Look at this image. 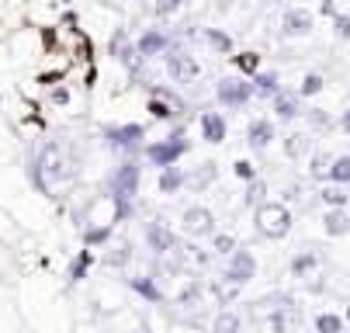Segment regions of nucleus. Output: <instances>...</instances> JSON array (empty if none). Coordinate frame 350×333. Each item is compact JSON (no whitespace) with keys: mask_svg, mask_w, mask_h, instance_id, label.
Wrapping results in <instances>:
<instances>
[{"mask_svg":"<svg viewBox=\"0 0 350 333\" xmlns=\"http://www.w3.org/2000/svg\"><path fill=\"white\" fill-rule=\"evenodd\" d=\"M254 229L264 240H281L291 229V209L284 202H264L254 209Z\"/></svg>","mask_w":350,"mask_h":333,"instance_id":"nucleus-1","label":"nucleus"},{"mask_svg":"<svg viewBox=\"0 0 350 333\" xmlns=\"http://www.w3.org/2000/svg\"><path fill=\"white\" fill-rule=\"evenodd\" d=\"M108 56H111L115 63H122L135 83L142 80V70H146V63H149V59H142L139 45L129 38V31H125V28H115V31H111V38H108Z\"/></svg>","mask_w":350,"mask_h":333,"instance_id":"nucleus-2","label":"nucleus"},{"mask_svg":"<svg viewBox=\"0 0 350 333\" xmlns=\"http://www.w3.org/2000/svg\"><path fill=\"white\" fill-rule=\"evenodd\" d=\"M187 150H191V139L184 135V129H177V132H170L167 139L142 146V157H146V163H153V167H160V170H163V167L177 163Z\"/></svg>","mask_w":350,"mask_h":333,"instance_id":"nucleus-3","label":"nucleus"},{"mask_svg":"<svg viewBox=\"0 0 350 333\" xmlns=\"http://www.w3.org/2000/svg\"><path fill=\"white\" fill-rule=\"evenodd\" d=\"M163 66H167V77L174 83H194L198 77H202V63H198V56L191 49H180V45H170V49L163 53Z\"/></svg>","mask_w":350,"mask_h":333,"instance_id":"nucleus-4","label":"nucleus"},{"mask_svg":"<svg viewBox=\"0 0 350 333\" xmlns=\"http://www.w3.org/2000/svg\"><path fill=\"white\" fill-rule=\"evenodd\" d=\"M254 80H243V77H222L219 83H215V101L222 105V108H229V111H236V108H246L250 101H254Z\"/></svg>","mask_w":350,"mask_h":333,"instance_id":"nucleus-5","label":"nucleus"},{"mask_svg":"<svg viewBox=\"0 0 350 333\" xmlns=\"http://www.w3.org/2000/svg\"><path fill=\"white\" fill-rule=\"evenodd\" d=\"M180 229H184L187 236H194V240H212V236L219 232V229H215V215H212V209H205V205L184 209Z\"/></svg>","mask_w":350,"mask_h":333,"instance_id":"nucleus-6","label":"nucleus"},{"mask_svg":"<svg viewBox=\"0 0 350 333\" xmlns=\"http://www.w3.org/2000/svg\"><path fill=\"white\" fill-rule=\"evenodd\" d=\"M139 184H142V163L139 160H125L111 174V195L115 198H135L139 195Z\"/></svg>","mask_w":350,"mask_h":333,"instance_id":"nucleus-7","label":"nucleus"},{"mask_svg":"<svg viewBox=\"0 0 350 333\" xmlns=\"http://www.w3.org/2000/svg\"><path fill=\"white\" fill-rule=\"evenodd\" d=\"M105 139L111 150H122V153H142V139H146V129L129 122V125H111L105 129Z\"/></svg>","mask_w":350,"mask_h":333,"instance_id":"nucleus-8","label":"nucleus"},{"mask_svg":"<svg viewBox=\"0 0 350 333\" xmlns=\"http://www.w3.org/2000/svg\"><path fill=\"white\" fill-rule=\"evenodd\" d=\"M226 284H246V281H254L257 278V257L250 254V250H243V247H236L232 254H229V264H226Z\"/></svg>","mask_w":350,"mask_h":333,"instance_id":"nucleus-9","label":"nucleus"},{"mask_svg":"<svg viewBox=\"0 0 350 333\" xmlns=\"http://www.w3.org/2000/svg\"><path fill=\"white\" fill-rule=\"evenodd\" d=\"M142 236H146V250L153 254V257H167L174 247H177V236H174V229L170 226H163V222H142Z\"/></svg>","mask_w":350,"mask_h":333,"instance_id":"nucleus-10","label":"nucleus"},{"mask_svg":"<svg viewBox=\"0 0 350 333\" xmlns=\"http://www.w3.org/2000/svg\"><path fill=\"white\" fill-rule=\"evenodd\" d=\"M312 28H316V18L306 8H288L281 14V35L284 38H306V35H312Z\"/></svg>","mask_w":350,"mask_h":333,"instance_id":"nucleus-11","label":"nucleus"},{"mask_svg":"<svg viewBox=\"0 0 350 333\" xmlns=\"http://www.w3.org/2000/svg\"><path fill=\"white\" fill-rule=\"evenodd\" d=\"M135 45H139L142 59H157V56H163V53L170 49V35L160 31V28H146V31L135 38Z\"/></svg>","mask_w":350,"mask_h":333,"instance_id":"nucleus-12","label":"nucleus"},{"mask_svg":"<svg viewBox=\"0 0 350 333\" xmlns=\"http://www.w3.org/2000/svg\"><path fill=\"white\" fill-rule=\"evenodd\" d=\"M271 101H274V115L281 122H295L298 115H302V94H298V90H284L281 87Z\"/></svg>","mask_w":350,"mask_h":333,"instance_id":"nucleus-13","label":"nucleus"},{"mask_svg":"<svg viewBox=\"0 0 350 333\" xmlns=\"http://www.w3.org/2000/svg\"><path fill=\"white\" fill-rule=\"evenodd\" d=\"M278 139V129L271 118H254L246 125V142H250V150H267L271 142Z\"/></svg>","mask_w":350,"mask_h":333,"instance_id":"nucleus-14","label":"nucleus"},{"mask_svg":"<svg viewBox=\"0 0 350 333\" xmlns=\"http://www.w3.org/2000/svg\"><path fill=\"white\" fill-rule=\"evenodd\" d=\"M215 181H219V163L215 160H202L198 167L187 170V187H191L194 195H202L205 187H212Z\"/></svg>","mask_w":350,"mask_h":333,"instance_id":"nucleus-15","label":"nucleus"},{"mask_svg":"<svg viewBox=\"0 0 350 333\" xmlns=\"http://www.w3.org/2000/svg\"><path fill=\"white\" fill-rule=\"evenodd\" d=\"M198 125H202V139L205 142H222L229 125L222 118V111H202V118H198Z\"/></svg>","mask_w":350,"mask_h":333,"instance_id":"nucleus-16","label":"nucleus"},{"mask_svg":"<svg viewBox=\"0 0 350 333\" xmlns=\"http://www.w3.org/2000/svg\"><path fill=\"white\" fill-rule=\"evenodd\" d=\"M180 187H187V170L177 167V163L163 167L160 170V195H177Z\"/></svg>","mask_w":350,"mask_h":333,"instance_id":"nucleus-17","label":"nucleus"},{"mask_svg":"<svg viewBox=\"0 0 350 333\" xmlns=\"http://www.w3.org/2000/svg\"><path fill=\"white\" fill-rule=\"evenodd\" d=\"M312 135L309 132H291L284 135V157L288 160H302V157H312Z\"/></svg>","mask_w":350,"mask_h":333,"instance_id":"nucleus-18","label":"nucleus"},{"mask_svg":"<svg viewBox=\"0 0 350 333\" xmlns=\"http://www.w3.org/2000/svg\"><path fill=\"white\" fill-rule=\"evenodd\" d=\"M323 229H326V236H347V232H350V215H347V209H326Z\"/></svg>","mask_w":350,"mask_h":333,"instance_id":"nucleus-19","label":"nucleus"},{"mask_svg":"<svg viewBox=\"0 0 350 333\" xmlns=\"http://www.w3.org/2000/svg\"><path fill=\"white\" fill-rule=\"evenodd\" d=\"M316 267H319V254H312V250H298L291 257V274L295 278H309Z\"/></svg>","mask_w":350,"mask_h":333,"instance_id":"nucleus-20","label":"nucleus"},{"mask_svg":"<svg viewBox=\"0 0 350 333\" xmlns=\"http://www.w3.org/2000/svg\"><path fill=\"white\" fill-rule=\"evenodd\" d=\"M202 38L212 45V49H215L219 56H232V49H236L232 35H226V31H219V28H205V31H202Z\"/></svg>","mask_w":350,"mask_h":333,"instance_id":"nucleus-21","label":"nucleus"},{"mask_svg":"<svg viewBox=\"0 0 350 333\" xmlns=\"http://www.w3.org/2000/svg\"><path fill=\"white\" fill-rule=\"evenodd\" d=\"M129 284H132V289H135V292H139L142 299H149V302H163V292L157 289V281L149 278V274H135V278H132Z\"/></svg>","mask_w":350,"mask_h":333,"instance_id":"nucleus-22","label":"nucleus"},{"mask_svg":"<svg viewBox=\"0 0 350 333\" xmlns=\"http://www.w3.org/2000/svg\"><path fill=\"white\" fill-rule=\"evenodd\" d=\"M149 115L160 118V122H174V118H180V111H177L167 98H160V94H149Z\"/></svg>","mask_w":350,"mask_h":333,"instance_id":"nucleus-23","label":"nucleus"},{"mask_svg":"<svg viewBox=\"0 0 350 333\" xmlns=\"http://www.w3.org/2000/svg\"><path fill=\"white\" fill-rule=\"evenodd\" d=\"M329 167H333V157L326 150H319V153L309 157V177L312 181H329Z\"/></svg>","mask_w":350,"mask_h":333,"instance_id":"nucleus-24","label":"nucleus"},{"mask_svg":"<svg viewBox=\"0 0 350 333\" xmlns=\"http://www.w3.org/2000/svg\"><path fill=\"white\" fill-rule=\"evenodd\" d=\"M250 80H254V90H257V94H264V98H274V94L281 90V80H278V73H264V70H257V73L250 77Z\"/></svg>","mask_w":350,"mask_h":333,"instance_id":"nucleus-25","label":"nucleus"},{"mask_svg":"<svg viewBox=\"0 0 350 333\" xmlns=\"http://www.w3.org/2000/svg\"><path fill=\"white\" fill-rule=\"evenodd\" d=\"M239 330H243V319L232 309H222L215 316V323H212V333H239Z\"/></svg>","mask_w":350,"mask_h":333,"instance_id":"nucleus-26","label":"nucleus"},{"mask_svg":"<svg viewBox=\"0 0 350 333\" xmlns=\"http://www.w3.org/2000/svg\"><path fill=\"white\" fill-rule=\"evenodd\" d=\"M250 209H257L267 202V181L264 177H254V181H246V198H243Z\"/></svg>","mask_w":350,"mask_h":333,"instance_id":"nucleus-27","label":"nucleus"},{"mask_svg":"<svg viewBox=\"0 0 350 333\" xmlns=\"http://www.w3.org/2000/svg\"><path fill=\"white\" fill-rule=\"evenodd\" d=\"M347 191H343V184H333L329 181V187H323V191H319V202L323 205H329V209H347Z\"/></svg>","mask_w":350,"mask_h":333,"instance_id":"nucleus-28","label":"nucleus"},{"mask_svg":"<svg viewBox=\"0 0 350 333\" xmlns=\"http://www.w3.org/2000/svg\"><path fill=\"white\" fill-rule=\"evenodd\" d=\"M306 122H309L312 132H329V129H336V122H333V115H329L326 108H312V111H306Z\"/></svg>","mask_w":350,"mask_h":333,"instance_id":"nucleus-29","label":"nucleus"},{"mask_svg":"<svg viewBox=\"0 0 350 333\" xmlns=\"http://www.w3.org/2000/svg\"><path fill=\"white\" fill-rule=\"evenodd\" d=\"M329 181L333 184H350V153H343V157H333V167H329Z\"/></svg>","mask_w":350,"mask_h":333,"instance_id":"nucleus-30","label":"nucleus"},{"mask_svg":"<svg viewBox=\"0 0 350 333\" xmlns=\"http://www.w3.org/2000/svg\"><path fill=\"white\" fill-rule=\"evenodd\" d=\"M343 316H336V312H319L316 316V330L319 333H343Z\"/></svg>","mask_w":350,"mask_h":333,"instance_id":"nucleus-31","label":"nucleus"},{"mask_svg":"<svg viewBox=\"0 0 350 333\" xmlns=\"http://www.w3.org/2000/svg\"><path fill=\"white\" fill-rule=\"evenodd\" d=\"M236 247H239V243H236L232 232H215V236H212V250H215L219 257H229Z\"/></svg>","mask_w":350,"mask_h":333,"instance_id":"nucleus-32","label":"nucleus"},{"mask_svg":"<svg viewBox=\"0 0 350 333\" xmlns=\"http://www.w3.org/2000/svg\"><path fill=\"white\" fill-rule=\"evenodd\" d=\"M323 87H326V80H323L319 73H306V77H302V87H298V94H302V98H316Z\"/></svg>","mask_w":350,"mask_h":333,"instance_id":"nucleus-33","label":"nucleus"},{"mask_svg":"<svg viewBox=\"0 0 350 333\" xmlns=\"http://www.w3.org/2000/svg\"><path fill=\"white\" fill-rule=\"evenodd\" d=\"M105 261H108L111 267H125V264L132 261V243H118V247H111Z\"/></svg>","mask_w":350,"mask_h":333,"instance_id":"nucleus-34","label":"nucleus"},{"mask_svg":"<svg viewBox=\"0 0 350 333\" xmlns=\"http://www.w3.org/2000/svg\"><path fill=\"white\" fill-rule=\"evenodd\" d=\"M236 66H239L246 77H254V73L260 70V56H257V53H239V56H236Z\"/></svg>","mask_w":350,"mask_h":333,"instance_id":"nucleus-35","label":"nucleus"},{"mask_svg":"<svg viewBox=\"0 0 350 333\" xmlns=\"http://www.w3.org/2000/svg\"><path fill=\"white\" fill-rule=\"evenodd\" d=\"M149 94H160V98H167L177 111H180V118H184V111H187V101L180 98V94L177 90H170V87H153V90H149Z\"/></svg>","mask_w":350,"mask_h":333,"instance_id":"nucleus-36","label":"nucleus"},{"mask_svg":"<svg viewBox=\"0 0 350 333\" xmlns=\"http://www.w3.org/2000/svg\"><path fill=\"white\" fill-rule=\"evenodd\" d=\"M180 8H184V0H157V4H153V14H157V18H174Z\"/></svg>","mask_w":350,"mask_h":333,"instance_id":"nucleus-37","label":"nucleus"},{"mask_svg":"<svg viewBox=\"0 0 350 333\" xmlns=\"http://www.w3.org/2000/svg\"><path fill=\"white\" fill-rule=\"evenodd\" d=\"M333 35H336L340 42L350 38V14H336V18H333Z\"/></svg>","mask_w":350,"mask_h":333,"instance_id":"nucleus-38","label":"nucleus"},{"mask_svg":"<svg viewBox=\"0 0 350 333\" xmlns=\"http://www.w3.org/2000/svg\"><path fill=\"white\" fill-rule=\"evenodd\" d=\"M108 236H111V226H94V229H87V243H108Z\"/></svg>","mask_w":350,"mask_h":333,"instance_id":"nucleus-39","label":"nucleus"},{"mask_svg":"<svg viewBox=\"0 0 350 333\" xmlns=\"http://www.w3.org/2000/svg\"><path fill=\"white\" fill-rule=\"evenodd\" d=\"M232 174L243 177V181H254V177H257V167L250 163V160H236V163H232Z\"/></svg>","mask_w":350,"mask_h":333,"instance_id":"nucleus-40","label":"nucleus"},{"mask_svg":"<svg viewBox=\"0 0 350 333\" xmlns=\"http://www.w3.org/2000/svg\"><path fill=\"white\" fill-rule=\"evenodd\" d=\"M198 299H202V284H198V281H194V284H191V289H187V292H180V299H177V302H180V306H194Z\"/></svg>","mask_w":350,"mask_h":333,"instance_id":"nucleus-41","label":"nucleus"},{"mask_svg":"<svg viewBox=\"0 0 350 333\" xmlns=\"http://www.w3.org/2000/svg\"><path fill=\"white\" fill-rule=\"evenodd\" d=\"M319 11L326 14V18H336L340 11H336V0H323V4H319Z\"/></svg>","mask_w":350,"mask_h":333,"instance_id":"nucleus-42","label":"nucleus"},{"mask_svg":"<svg viewBox=\"0 0 350 333\" xmlns=\"http://www.w3.org/2000/svg\"><path fill=\"white\" fill-rule=\"evenodd\" d=\"M336 129H340V132H347V135H350V108H347V111H343V115H340V122H336Z\"/></svg>","mask_w":350,"mask_h":333,"instance_id":"nucleus-43","label":"nucleus"},{"mask_svg":"<svg viewBox=\"0 0 350 333\" xmlns=\"http://www.w3.org/2000/svg\"><path fill=\"white\" fill-rule=\"evenodd\" d=\"M53 101L56 105H66V90H53Z\"/></svg>","mask_w":350,"mask_h":333,"instance_id":"nucleus-44","label":"nucleus"},{"mask_svg":"<svg viewBox=\"0 0 350 333\" xmlns=\"http://www.w3.org/2000/svg\"><path fill=\"white\" fill-rule=\"evenodd\" d=\"M229 4H232V0H219L215 8H219V11H229Z\"/></svg>","mask_w":350,"mask_h":333,"instance_id":"nucleus-45","label":"nucleus"},{"mask_svg":"<svg viewBox=\"0 0 350 333\" xmlns=\"http://www.w3.org/2000/svg\"><path fill=\"white\" fill-rule=\"evenodd\" d=\"M347 323H350V306H347Z\"/></svg>","mask_w":350,"mask_h":333,"instance_id":"nucleus-46","label":"nucleus"},{"mask_svg":"<svg viewBox=\"0 0 350 333\" xmlns=\"http://www.w3.org/2000/svg\"><path fill=\"white\" fill-rule=\"evenodd\" d=\"M63 4H70V0H63Z\"/></svg>","mask_w":350,"mask_h":333,"instance_id":"nucleus-47","label":"nucleus"}]
</instances>
